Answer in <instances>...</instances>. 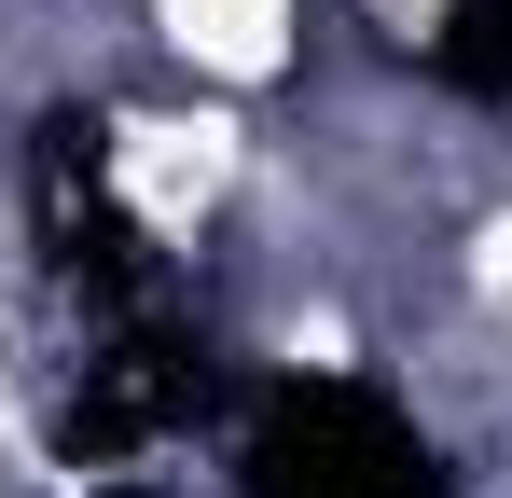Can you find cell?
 <instances>
[{"mask_svg":"<svg viewBox=\"0 0 512 498\" xmlns=\"http://www.w3.org/2000/svg\"><path fill=\"white\" fill-rule=\"evenodd\" d=\"M250 498H457L429 429L360 374H291L250 415Z\"/></svg>","mask_w":512,"mask_h":498,"instance_id":"1","label":"cell"},{"mask_svg":"<svg viewBox=\"0 0 512 498\" xmlns=\"http://www.w3.org/2000/svg\"><path fill=\"white\" fill-rule=\"evenodd\" d=\"M28 194H42V236L84 291H139V222L111 208V166H97V111H56L42 153H28Z\"/></svg>","mask_w":512,"mask_h":498,"instance_id":"2","label":"cell"},{"mask_svg":"<svg viewBox=\"0 0 512 498\" xmlns=\"http://www.w3.org/2000/svg\"><path fill=\"white\" fill-rule=\"evenodd\" d=\"M180 402H194V346H180V332H139V346L84 388V402H70V457H111V443L167 429Z\"/></svg>","mask_w":512,"mask_h":498,"instance_id":"3","label":"cell"},{"mask_svg":"<svg viewBox=\"0 0 512 498\" xmlns=\"http://www.w3.org/2000/svg\"><path fill=\"white\" fill-rule=\"evenodd\" d=\"M429 70L457 83V97H512V0H457L443 42H429Z\"/></svg>","mask_w":512,"mask_h":498,"instance_id":"4","label":"cell"}]
</instances>
